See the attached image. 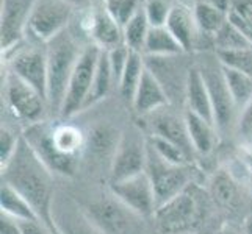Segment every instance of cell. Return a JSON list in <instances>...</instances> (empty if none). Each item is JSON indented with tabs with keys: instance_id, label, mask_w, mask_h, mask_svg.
Listing matches in <instances>:
<instances>
[{
	"instance_id": "1",
	"label": "cell",
	"mask_w": 252,
	"mask_h": 234,
	"mask_svg": "<svg viewBox=\"0 0 252 234\" xmlns=\"http://www.w3.org/2000/svg\"><path fill=\"white\" fill-rule=\"evenodd\" d=\"M72 120L50 117L25 128L22 133L33 152L57 178L72 180L82 170L86 134L83 125Z\"/></svg>"
},
{
	"instance_id": "2",
	"label": "cell",
	"mask_w": 252,
	"mask_h": 234,
	"mask_svg": "<svg viewBox=\"0 0 252 234\" xmlns=\"http://www.w3.org/2000/svg\"><path fill=\"white\" fill-rule=\"evenodd\" d=\"M0 172L2 184L10 186L21 194L33 206L39 219L57 231L52 222V205L58 190L57 177L33 152L24 136L13 158L6 166L0 167Z\"/></svg>"
},
{
	"instance_id": "3",
	"label": "cell",
	"mask_w": 252,
	"mask_h": 234,
	"mask_svg": "<svg viewBox=\"0 0 252 234\" xmlns=\"http://www.w3.org/2000/svg\"><path fill=\"white\" fill-rule=\"evenodd\" d=\"M215 212L218 209L207 189L201 183H194L158 206L151 222L157 234H202Z\"/></svg>"
},
{
	"instance_id": "4",
	"label": "cell",
	"mask_w": 252,
	"mask_h": 234,
	"mask_svg": "<svg viewBox=\"0 0 252 234\" xmlns=\"http://www.w3.org/2000/svg\"><path fill=\"white\" fill-rule=\"evenodd\" d=\"M90 41L72 25L46 44L47 105L52 117H58L66 97L67 83Z\"/></svg>"
},
{
	"instance_id": "5",
	"label": "cell",
	"mask_w": 252,
	"mask_h": 234,
	"mask_svg": "<svg viewBox=\"0 0 252 234\" xmlns=\"http://www.w3.org/2000/svg\"><path fill=\"white\" fill-rule=\"evenodd\" d=\"M80 192H74L77 200L99 225L105 234H149L147 219L130 211L111 194L108 186L95 187L88 184Z\"/></svg>"
},
{
	"instance_id": "6",
	"label": "cell",
	"mask_w": 252,
	"mask_h": 234,
	"mask_svg": "<svg viewBox=\"0 0 252 234\" xmlns=\"http://www.w3.org/2000/svg\"><path fill=\"white\" fill-rule=\"evenodd\" d=\"M194 58L210 95L215 127L221 136V141H227L229 137L235 136L240 112L225 81L222 64L216 52H201L194 53Z\"/></svg>"
},
{
	"instance_id": "7",
	"label": "cell",
	"mask_w": 252,
	"mask_h": 234,
	"mask_svg": "<svg viewBox=\"0 0 252 234\" xmlns=\"http://www.w3.org/2000/svg\"><path fill=\"white\" fill-rule=\"evenodd\" d=\"M86 134L85 155L80 175L90 181H103L108 184L110 170L121 136L126 125H119L111 119H99L83 127Z\"/></svg>"
},
{
	"instance_id": "8",
	"label": "cell",
	"mask_w": 252,
	"mask_h": 234,
	"mask_svg": "<svg viewBox=\"0 0 252 234\" xmlns=\"http://www.w3.org/2000/svg\"><path fill=\"white\" fill-rule=\"evenodd\" d=\"M2 122L13 124L22 131L52 117L44 95L6 69L2 81Z\"/></svg>"
},
{
	"instance_id": "9",
	"label": "cell",
	"mask_w": 252,
	"mask_h": 234,
	"mask_svg": "<svg viewBox=\"0 0 252 234\" xmlns=\"http://www.w3.org/2000/svg\"><path fill=\"white\" fill-rule=\"evenodd\" d=\"M149 147V144H147ZM146 173L154 186L155 198H157V208L163 203L169 202L171 198L177 197L191 184L199 183L197 167L196 164H172L164 161L155 153L151 147L147 152V164Z\"/></svg>"
},
{
	"instance_id": "10",
	"label": "cell",
	"mask_w": 252,
	"mask_h": 234,
	"mask_svg": "<svg viewBox=\"0 0 252 234\" xmlns=\"http://www.w3.org/2000/svg\"><path fill=\"white\" fill-rule=\"evenodd\" d=\"M79 10L66 0H36L25 30V41L46 46L72 25Z\"/></svg>"
},
{
	"instance_id": "11",
	"label": "cell",
	"mask_w": 252,
	"mask_h": 234,
	"mask_svg": "<svg viewBox=\"0 0 252 234\" xmlns=\"http://www.w3.org/2000/svg\"><path fill=\"white\" fill-rule=\"evenodd\" d=\"M191 53L169 55V56H144L146 69L161 84L168 95L169 105L185 109V92L189 69L194 64Z\"/></svg>"
},
{
	"instance_id": "12",
	"label": "cell",
	"mask_w": 252,
	"mask_h": 234,
	"mask_svg": "<svg viewBox=\"0 0 252 234\" xmlns=\"http://www.w3.org/2000/svg\"><path fill=\"white\" fill-rule=\"evenodd\" d=\"M5 69L30 84L47 100V53L46 46L24 41L11 52L2 55Z\"/></svg>"
},
{
	"instance_id": "13",
	"label": "cell",
	"mask_w": 252,
	"mask_h": 234,
	"mask_svg": "<svg viewBox=\"0 0 252 234\" xmlns=\"http://www.w3.org/2000/svg\"><path fill=\"white\" fill-rule=\"evenodd\" d=\"M147 136L136 122L126 125L116 149L110 170V183L123 181L146 172L147 164Z\"/></svg>"
},
{
	"instance_id": "14",
	"label": "cell",
	"mask_w": 252,
	"mask_h": 234,
	"mask_svg": "<svg viewBox=\"0 0 252 234\" xmlns=\"http://www.w3.org/2000/svg\"><path fill=\"white\" fill-rule=\"evenodd\" d=\"M100 52L102 49L93 44V42H90L85 47L79 63H77L71 78H69L66 97L58 116L60 119H74L83 111L85 102L91 91L93 78L95 74V66H97Z\"/></svg>"
},
{
	"instance_id": "15",
	"label": "cell",
	"mask_w": 252,
	"mask_h": 234,
	"mask_svg": "<svg viewBox=\"0 0 252 234\" xmlns=\"http://www.w3.org/2000/svg\"><path fill=\"white\" fill-rule=\"evenodd\" d=\"M136 120V124L140 125L146 136L160 137V139L176 144L180 149H184L191 158L196 159V153L191 145L185 122V109L166 105Z\"/></svg>"
},
{
	"instance_id": "16",
	"label": "cell",
	"mask_w": 252,
	"mask_h": 234,
	"mask_svg": "<svg viewBox=\"0 0 252 234\" xmlns=\"http://www.w3.org/2000/svg\"><path fill=\"white\" fill-rule=\"evenodd\" d=\"M52 222L58 234H105L85 211L72 190L63 187H58L54 198Z\"/></svg>"
},
{
	"instance_id": "17",
	"label": "cell",
	"mask_w": 252,
	"mask_h": 234,
	"mask_svg": "<svg viewBox=\"0 0 252 234\" xmlns=\"http://www.w3.org/2000/svg\"><path fill=\"white\" fill-rule=\"evenodd\" d=\"M205 189L218 212H225L229 217L241 212V208H245V200L249 197L246 183L240 181L229 167L216 169L208 178Z\"/></svg>"
},
{
	"instance_id": "18",
	"label": "cell",
	"mask_w": 252,
	"mask_h": 234,
	"mask_svg": "<svg viewBox=\"0 0 252 234\" xmlns=\"http://www.w3.org/2000/svg\"><path fill=\"white\" fill-rule=\"evenodd\" d=\"M107 186L121 203L135 214L141 215L143 219L151 220L157 211V198H155L154 186L146 172L123 181L110 183Z\"/></svg>"
},
{
	"instance_id": "19",
	"label": "cell",
	"mask_w": 252,
	"mask_h": 234,
	"mask_svg": "<svg viewBox=\"0 0 252 234\" xmlns=\"http://www.w3.org/2000/svg\"><path fill=\"white\" fill-rule=\"evenodd\" d=\"M36 0H2L0 14V47L2 55L25 41V30Z\"/></svg>"
},
{
	"instance_id": "20",
	"label": "cell",
	"mask_w": 252,
	"mask_h": 234,
	"mask_svg": "<svg viewBox=\"0 0 252 234\" xmlns=\"http://www.w3.org/2000/svg\"><path fill=\"white\" fill-rule=\"evenodd\" d=\"M166 28L180 42V46L184 47L187 53L194 55L199 39V28L196 25L193 6L174 0L166 22Z\"/></svg>"
},
{
	"instance_id": "21",
	"label": "cell",
	"mask_w": 252,
	"mask_h": 234,
	"mask_svg": "<svg viewBox=\"0 0 252 234\" xmlns=\"http://www.w3.org/2000/svg\"><path fill=\"white\" fill-rule=\"evenodd\" d=\"M166 105H169L166 92H164L161 84L157 81V78L146 69L140 81V86L136 89L132 105H130L133 116L136 119H140Z\"/></svg>"
},
{
	"instance_id": "22",
	"label": "cell",
	"mask_w": 252,
	"mask_h": 234,
	"mask_svg": "<svg viewBox=\"0 0 252 234\" xmlns=\"http://www.w3.org/2000/svg\"><path fill=\"white\" fill-rule=\"evenodd\" d=\"M185 122L188 128L189 141L193 145L196 158L197 156H210L221 142V136L213 122H208L204 117L185 109Z\"/></svg>"
},
{
	"instance_id": "23",
	"label": "cell",
	"mask_w": 252,
	"mask_h": 234,
	"mask_svg": "<svg viewBox=\"0 0 252 234\" xmlns=\"http://www.w3.org/2000/svg\"><path fill=\"white\" fill-rule=\"evenodd\" d=\"M185 109L204 117L205 120H208V122H213V108H212L210 95H208L205 81H204L202 74L199 71L196 61L189 69V75H188V81H187Z\"/></svg>"
},
{
	"instance_id": "24",
	"label": "cell",
	"mask_w": 252,
	"mask_h": 234,
	"mask_svg": "<svg viewBox=\"0 0 252 234\" xmlns=\"http://www.w3.org/2000/svg\"><path fill=\"white\" fill-rule=\"evenodd\" d=\"M113 91H116V83H115V78H113L107 50H102L97 66H95V74L93 78L91 91H90L88 99H86V102H85V106H83L82 112L99 106L100 103H103L110 97V94Z\"/></svg>"
},
{
	"instance_id": "25",
	"label": "cell",
	"mask_w": 252,
	"mask_h": 234,
	"mask_svg": "<svg viewBox=\"0 0 252 234\" xmlns=\"http://www.w3.org/2000/svg\"><path fill=\"white\" fill-rule=\"evenodd\" d=\"M144 71H146L144 55L138 53V52H132V53H130V58H128V63L126 66V71H124L123 77H121L118 89H116L118 97L127 108H130V105H132Z\"/></svg>"
},
{
	"instance_id": "26",
	"label": "cell",
	"mask_w": 252,
	"mask_h": 234,
	"mask_svg": "<svg viewBox=\"0 0 252 234\" xmlns=\"http://www.w3.org/2000/svg\"><path fill=\"white\" fill-rule=\"evenodd\" d=\"M180 53L187 52L166 27H151L143 50L144 56H169Z\"/></svg>"
},
{
	"instance_id": "27",
	"label": "cell",
	"mask_w": 252,
	"mask_h": 234,
	"mask_svg": "<svg viewBox=\"0 0 252 234\" xmlns=\"http://www.w3.org/2000/svg\"><path fill=\"white\" fill-rule=\"evenodd\" d=\"M0 209L3 214L19 222L41 220L33 206L21 194H17L13 187L6 184H2V189H0Z\"/></svg>"
},
{
	"instance_id": "28",
	"label": "cell",
	"mask_w": 252,
	"mask_h": 234,
	"mask_svg": "<svg viewBox=\"0 0 252 234\" xmlns=\"http://www.w3.org/2000/svg\"><path fill=\"white\" fill-rule=\"evenodd\" d=\"M193 11H194V19H196L199 33L204 34V36L213 38V41H215L216 33H218L222 28V25L229 21L227 13H224L215 6L207 5L201 2V0H197L194 3Z\"/></svg>"
},
{
	"instance_id": "29",
	"label": "cell",
	"mask_w": 252,
	"mask_h": 234,
	"mask_svg": "<svg viewBox=\"0 0 252 234\" xmlns=\"http://www.w3.org/2000/svg\"><path fill=\"white\" fill-rule=\"evenodd\" d=\"M222 69L233 103H235L238 112H241L252 100V77L238 71H233V69H227L224 66Z\"/></svg>"
},
{
	"instance_id": "30",
	"label": "cell",
	"mask_w": 252,
	"mask_h": 234,
	"mask_svg": "<svg viewBox=\"0 0 252 234\" xmlns=\"http://www.w3.org/2000/svg\"><path fill=\"white\" fill-rule=\"evenodd\" d=\"M149 30H151V24H149V21H147L144 11L141 10L123 28V31H124V44L132 52L143 53Z\"/></svg>"
},
{
	"instance_id": "31",
	"label": "cell",
	"mask_w": 252,
	"mask_h": 234,
	"mask_svg": "<svg viewBox=\"0 0 252 234\" xmlns=\"http://www.w3.org/2000/svg\"><path fill=\"white\" fill-rule=\"evenodd\" d=\"M121 28L133 19L143 10L144 0H100L99 2Z\"/></svg>"
},
{
	"instance_id": "32",
	"label": "cell",
	"mask_w": 252,
	"mask_h": 234,
	"mask_svg": "<svg viewBox=\"0 0 252 234\" xmlns=\"http://www.w3.org/2000/svg\"><path fill=\"white\" fill-rule=\"evenodd\" d=\"M251 47H252V41L230 21L225 22L222 25V28L215 36V52L240 50V49H251Z\"/></svg>"
},
{
	"instance_id": "33",
	"label": "cell",
	"mask_w": 252,
	"mask_h": 234,
	"mask_svg": "<svg viewBox=\"0 0 252 234\" xmlns=\"http://www.w3.org/2000/svg\"><path fill=\"white\" fill-rule=\"evenodd\" d=\"M147 144H149L151 149L157 153L160 158L164 161L172 162V164H180V166H185V164H194V159L184 150L180 149L179 145L168 142L160 137H154V136H147Z\"/></svg>"
},
{
	"instance_id": "34",
	"label": "cell",
	"mask_w": 252,
	"mask_h": 234,
	"mask_svg": "<svg viewBox=\"0 0 252 234\" xmlns=\"http://www.w3.org/2000/svg\"><path fill=\"white\" fill-rule=\"evenodd\" d=\"M22 130L16 125L2 122V128H0V167L6 166L13 158L17 145L22 139Z\"/></svg>"
},
{
	"instance_id": "35",
	"label": "cell",
	"mask_w": 252,
	"mask_h": 234,
	"mask_svg": "<svg viewBox=\"0 0 252 234\" xmlns=\"http://www.w3.org/2000/svg\"><path fill=\"white\" fill-rule=\"evenodd\" d=\"M216 55L224 67L252 77V47L240 50H218Z\"/></svg>"
},
{
	"instance_id": "36",
	"label": "cell",
	"mask_w": 252,
	"mask_h": 234,
	"mask_svg": "<svg viewBox=\"0 0 252 234\" xmlns=\"http://www.w3.org/2000/svg\"><path fill=\"white\" fill-rule=\"evenodd\" d=\"M229 21L252 41V0H232Z\"/></svg>"
},
{
	"instance_id": "37",
	"label": "cell",
	"mask_w": 252,
	"mask_h": 234,
	"mask_svg": "<svg viewBox=\"0 0 252 234\" xmlns=\"http://www.w3.org/2000/svg\"><path fill=\"white\" fill-rule=\"evenodd\" d=\"M174 0H144L143 11L151 27H166Z\"/></svg>"
},
{
	"instance_id": "38",
	"label": "cell",
	"mask_w": 252,
	"mask_h": 234,
	"mask_svg": "<svg viewBox=\"0 0 252 234\" xmlns=\"http://www.w3.org/2000/svg\"><path fill=\"white\" fill-rule=\"evenodd\" d=\"M107 53H108V61H110L111 72H113V78H115L116 89H118L119 80L126 71V66L128 63V58H130V53H132V50H130L126 44H121L115 49L107 50Z\"/></svg>"
},
{
	"instance_id": "39",
	"label": "cell",
	"mask_w": 252,
	"mask_h": 234,
	"mask_svg": "<svg viewBox=\"0 0 252 234\" xmlns=\"http://www.w3.org/2000/svg\"><path fill=\"white\" fill-rule=\"evenodd\" d=\"M238 145H252V100L249 105L240 112L235 136Z\"/></svg>"
},
{
	"instance_id": "40",
	"label": "cell",
	"mask_w": 252,
	"mask_h": 234,
	"mask_svg": "<svg viewBox=\"0 0 252 234\" xmlns=\"http://www.w3.org/2000/svg\"><path fill=\"white\" fill-rule=\"evenodd\" d=\"M0 234H24L22 225L6 214H0Z\"/></svg>"
},
{
	"instance_id": "41",
	"label": "cell",
	"mask_w": 252,
	"mask_h": 234,
	"mask_svg": "<svg viewBox=\"0 0 252 234\" xmlns=\"http://www.w3.org/2000/svg\"><path fill=\"white\" fill-rule=\"evenodd\" d=\"M24 234H58L50 227L41 220H33V222H21Z\"/></svg>"
},
{
	"instance_id": "42",
	"label": "cell",
	"mask_w": 252,
	"mask_h": 234,
	"mask_svg": "<svg viewBox=\"0 0 252 234\" xmlns=\"http://www.w3.org/2000/svg\"><path fill=\"white\" fill-rule=\"evenodd\" d=\"M240 147V161L249 172H252V145H238Z\"/></svg>"
},
{
	"instance_id": "43",
	"label": "cell",
	"mask_w": 252,
	"mask_h": 234,
	"mask_svg": "<svg viewBox=\"0 0 252 234\" xmlns=\"http://www.w3.org/2000/svg\"><path fill=\"white\" fill-rule=\"evenodd\" d=\"M212 234H243L241 228H238L235 223L230 222H222L218 228H216Z\"/></svg>"
},
{
	"instance_id": "44",
	"label": "cell",
	"mask_w": 252,
	"mask_h": 234,
	"mask_svg": "<svg viewBox=\"0 0 252 234\" xmlns=\"http://www.w3.org/2000/svg\"><path fill=\"white\" fill-rule=\"evenodd\" d=\"M201 2L210 5V6H215L218 8V10L224 11V13H230L232 10V0H201Z\"/></svg>"
},
{
	"instance_id": "45",
	"label": "cell",
	"mask_w": 252,
	"mask_h": 234,
	"mask_svg": "<svg viewBox=\"0 0 252 234\" xmlns=\"http://www.w3.org/2000/svg\"><path fill=\"white\" fill-rule=\"evenodd\" d=\"M66 2L74 5L79 11H86V10H90V8H93L94 5H97L95 0H66Z\"/></svg>"
},
{
	"instance_id": "46",
	"label": "cell",
	"mask_w": 252,
	"mask_h": 234,
	"mask_svg": "<svg viewBox=\"0 0 252 234\" xmlns=\"http://www.w3.org/2000/svg\"><path fill=\"white\" fill-rule=\"evenodd\" d=\"M240 228H241L243 234H252V211L246 215L245 219H243Z\"/></svg>"
},
{
	"instance_id": "47",
	"label": "cell",
	"mask_w": 252,
	"mask_h": 234,
	"mask_svg": "<svg viewBox=\"0 0 252 234\" xmlns=\"http://www.w3.org/2000/svg\"><path fill=\"white\" fill-rule=\"evenodd\" d=\"M246 189H248V194L251 197V200H252V172H249L248 175H246Z\"/></svg>"
},
{
	"instance_id": "48",
	"label": "cell",
	"mask_w": 252,
	"mask_h": 234,
	"mask_svg": "<svg viewBox=\"0 0 252 234\" xmlns=\"http://www.w3.org/2000/svg\"><path fill=\"white\" fill-rule=\"evenodd\" d=\"M95 3H99V0H95Z\"/></svg>"
},
{
	"instance_id": "49",
	"label": "cell",
	"mask_w": 252,
	"mask_h": 234,
	"mask_svg": "<svg viewBox=\"0 0 252 234\" xmlns=\"http://www.w3.org/2000/svg\"><path fill=\"white\" fill-rule=\"evenodd\" d=\"M99 2H100V0H99Z\"/></svg>"
}]
</instances>
